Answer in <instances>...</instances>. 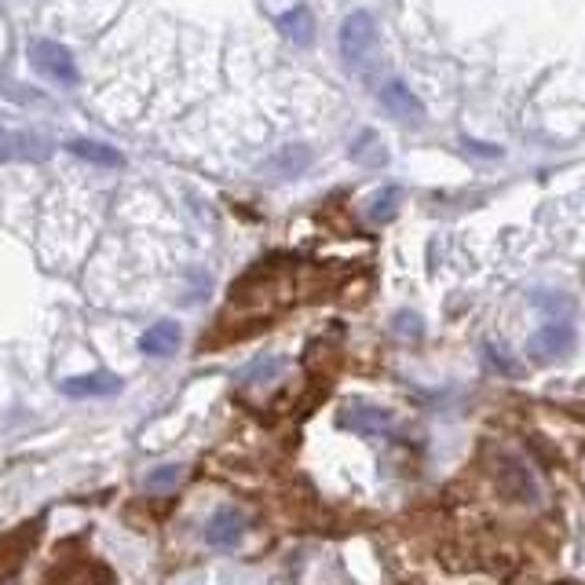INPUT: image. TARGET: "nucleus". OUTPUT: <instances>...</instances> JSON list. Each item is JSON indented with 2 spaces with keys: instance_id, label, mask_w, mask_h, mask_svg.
Returning a JSON list of instances; mask_svg holds the SVG:
<instances>
[{
  "instance_id": "obj_1",
  "label": "nucleus",
  "mask_w": 585,
  "mask_h": 585,
  "mask_svg": "<svg viewBox=\"0 0 585 585\" xmlns=\"http://www.w3.org/2000/svg\"><path fill=\"white\" fill-rule=\"evenodd\" d=\"M341 55L348 66H366L377 55V22L370 11H351L341 22Z\"/></svg>"
},
{
  "instance_id": "obj_2",
  "label": "nucleus",
  "mask_w": 585,
  "mask_h": 585,
  "mask_svg": "<svg viewBox=\"0 0 585 585\" xmlns=\"http://www.w3.org/2000/svg\"><path fill=\"white\" fill-rule=\"evenodd\" d=\"M30 63L41 70L44 77H52L59 85H77V63L70 48L59 41H33L30 44Z\"/></svg>"
},
{
  "instance_id": "obj_3",
  "label": "nucleus",
  "mask_w": 585,
  "mask_h": 585,
  "mask_svg": "<svg viewBox=\"0 0 585 585\" xmlns=\"http://www.w3.org/2000/svg\"><path fill=\"white\" fill-rule=\"evenodd\" d=\"M571 348H575V330H571L567 322H549V326H542V330H534L531 344H527L531 359H538V362L564 359Z\"/></svg>"
},
{
  "instance_id": "obj_4",
  "label": "nucleus",
  "mask_w": 585,
  "mask_h": 585,
  "mask_svg": "<svg viewBox=\"0 0 585 585\" xmlns=\"http://www.w3.org/2000/svg\"><path fill=\"white\" fill-rule=\"evenodd\" d=\"M242 531H245V516L238 509H216L213 520L205 523V542L213 545V549H231V545L242 542Z\"/></svg>"
},
{
  "instance_id": "obj_5",
  "label": "nucleus",
  "mask_w": 585,
  "mask_h": 585,
  "mask_svg": "<svg viewBox=\"0 0 585 585\" xmlns=\"http://www.w3.org/2000/svg\"><path fill=\"white\" fill-rule=\"evenodd\" d=\"M381 107L395 117V121H421L425 107H421V99L403 85V81H384L381 85Z\"/></svg>"
},
{
  "instance_id": "obj_6",
  "label": "nucleus",
  "mask_w": 585,
  "mask_h": 585,
  "mask_svg": "<svg viewBox=\"0 0 585 585\" xmlns=\"http://www.w3.org/2000/svg\"><path fill=\"white\" fill-rule=\"evenodd\" d=\"M70 399H103V395L121 392V377H110V373H85V377H66L59 384Z\"/></svg>"
},
{
  "instance_id": "obj_7",
  "label": "nucleus",
  "mask_w": 585,
  "mask_h": 585,
  "mask_svg": "<svg viewBox=\"0 0 585 585\" xmlns=\"http://www.w3.org/2000/svg\"><path fill=\"white\" fill-rule=\"evenodd\" d=\"M180 341H183L180 326L172 319H161L139 337V351H143V355H154V359H165V355H172V351L180 348Z\"/></svg>"
},
{
  "instance_id": "obj_8",
  "label": "nucleus",
  "mask_w": 585,
  "mask_h": 585,
  "mask_svg": "<svg viewBox=\"0 0 585 585\" xmlns=\"http://www.w3.org/2000/svg\"><path fill=\"white\" fill-rule=\"evenodd\" d=\"M278 30L286 33L293 44H300V48H308L315 41V19H311L308 8H289L286 15H278Z\"/></svg>"
},
{
  "instance_id": "obj_9",
  "label": "nucleus",
  "mask_w": 585,
  "mask_h": 585,
  "mask_svg": "<svg viewBox=\"0 0 585 585\" xmlns=\"http://www.w3.org/2000/svg\"><path fill=\"white\" fill-rule=\"evenodd\" d=\"M311 165V150L308 147H282L275 158L267 161V172H275L278 180H293Z\"/></svg>"
},
{
  "instance_id": "obj_10",
  "label": "nucleus",
  "mask_w": 585,
  "mask_h": 585,
  "mask_svg": "<svg viewBox=\"0 0 585 585\" xmlns=\"http://www.w3.org/2000/svg\"><path fill=\"white\" fill-rule=\"evenodd\" d=\"M66 150L70 154H77L81 161H92V165H107V169H117V165H125V158L117 154L114 147H107V143H96V139H70L66 143Z\"/></svg>"
},
{
  "instance_id": "obj_11",
  "label": "nucleus",
  "mask_w": 585,
  "mask_h": 585,
  "mask_svg": "<svg viewBox=\"0 0 585 585\" xmlns=\"http://www.w3.org/2000/svg\"><path fill=\"white\" fill-rule=\"evenodd\" d=\"M399 202H403V191H399V187H381V191L370 198L366 213H370L373 224H384V220H392V216L399 213Z\"/></svg>"
},
{
  "instance_id": "obj_12",
  "label": "nucleus",
  "mask_w": 585,
  "mask_h": 585,
  "mask_svg": "<svg viewBox=\"0 0 585 585\" xmlns=\"http://www.w3.org/2000/svg\"><path fill=\"white\" fill-rule=\"evenodd\" d=\"M351 158L359 161V165H373V169H377V165H384V158H388V154H384L377 132H362V136L351 143Z\"/></svg>"
},
{
  "instance_id": "obj_13",
  "label": "nucleus",
  "mask_w": 585,
  "mask_h": 585,
  "mask_svg": "<svg viewBox=\"0 0 585 585\" xmlns=\"http://www.w3.org/2000/svg\"><path fill=\"white\" fill-rule=\"evenodd\" d=\"M355 421H348V425H355V428H362V432H384V428L392 425V417L384 414V410H373V406H359L355 410Z\"/></svg>"
},
{
  "instance_id": "obj_14",
  "label": "nucleus",
  "mask_w": 585,
  "mask_h": 585,
  "mask_svg": "<svg viewBox=\"0 0 585 585\" xmlns=\"http://www.w3.org/2000/svg\"><path fill=\"white\" fill-rule=\"evenodd\" d=\"M180 472H183L180 465H161V468H154V472L147 476V490H169V487H176V483H180Z\"/></svg>"
},
{
  "instance_id": "obj_15",
  "label": "nucleus",
  "mask_w": 585,
  "mask_h": 585,
  "mask_svg": "<svg viewBox=\"0 0 585 585\" xmlns=\"http://www.w3.org/2000/svg\"><path fill=\"white\" fill-rule=\"evenodd\" d=\"M19 147H22V139L0 128V161H11L15 154H19Z\"/></svg>"
}]
</instances>
